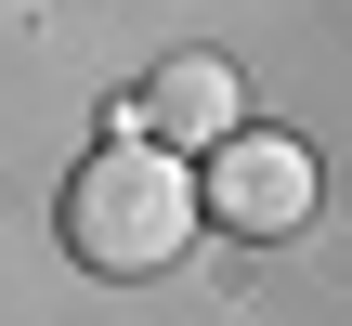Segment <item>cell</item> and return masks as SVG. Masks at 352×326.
<instances>
[{
    "label": "cell",
    "mask_w": 352,
    "mask_h": 326,
    "mask_svg": "<svg viewBox=\"0 0 352 326\" xmlns=\"http://www.w3.org/2000/svg\"><path fill=\"white\" fill-rule=\"evenodd\" d=\"M196 222H235V235H300L314 222V157L274 144V131H222L209 144V196Z\"/></svg>",
    "instance_id": "2"
},
{
    "label": "cell",
    "mask_w": 352,
    "mask_h": 326,
    "mask_svg": "<svg viewBox=\"0 0 352 326\" xmlns=\"http://www.w3.org/2000/svg\"><path fill=\"white\" fill-rule=\"evenodd\" d=\"M144 118L170 131V144H222L235 131V65H209V52H183L157 91H144Z\"/></svg>",
    "instance_id": "3"
},
{
    "label": "cell",
    "mask_w": 352,
    "mask_h": 326,
    "mask_svg": "<svg viewBox=\"0 0 352 326\" xmlns=\"http://www.w3.org/2000/svg\"><path fill=\"white\" fill-rule=\"evenodd\" d=\"M183 235H196V183H183V157H157V144H104V157L78 170V196H65V248H78L91 274H157Z\"/></svg>",
    "instance_id": "1"
}]
</instances>
